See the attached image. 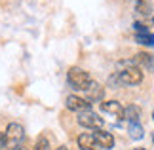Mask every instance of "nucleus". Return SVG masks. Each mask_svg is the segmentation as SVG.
Returning <instances> with one entry per match:
<instances>
[{
	"label": "nucleus",
	"instance_id": "obj_11",
	"mask_svg": "<svg viewBox=\"0 0 154 150\" xmlns=\"http://www.w3.org/2000/svg\"><path fill=\"white\" fill-rule=\"evenodd\" d=\"M86 93H88V101H90V103H95V101L103 99V87L99 86V84H95V82H91L90 86H88Z\"/></svg>",
	"mask_w": 154,
	"mask_h": 150
},
{
	"label": "nucleus",
	"instance_id": "obj_8",
	"mask_svg": "<svg viewBox=\"0 0 154 150\" xmlns=\"http://www.w3.org/2000/svg\"><path fill=\"white\" fill-rule=\"evenodd\" d=\"M101 110L116 118H124V106L118 101H105V103H101Z\"/></svg>",
	"mask_w": 154,
	"mask_h": 150
},
{
	"label": "nucleus",
	"instance_id": "obj_6",
	"mask_svg": "<svg viewBox=\"0 0 154 150\" xmlns=\"http://www.w3.org/2000/svg\"><path fill=\"white\" fill-rule=\"evenodd\" d=\"M93 137H95V142H97V146H99V148L110 150L112 146H114V137H112V133H109V131L95 129V133H93Z\"/></svg>",
	"mask_w": 154,
	"mask_h": 150
},
{
	"label": "nucleus",
	"instance_id": "obj_12",
	"mask_svg": "<svg viewBox=\"0 0 154 150\" xmlns=\"http://www.w3.org/2000/svg\"><path fill=\"white\" fill-rule=\"evenodd\" d=\"M124 118H126L129 124H137L139 118H141V109L137 105H129L128 109H124Z\"/></svg>",
	"mask_w": 154,
	"mask_h": 150
},
{
	"label": "nucleus",
	"instance_id": "obj_17",
	"mask_svg": "<svg viewBox=\"0 0 154 150\" xmlns=\"http://www.w3.org/2000/svg\"><path fill=\"white\" fill-rule=\"evenodd\" d=\"M55 150H67V146H59V148H55Z\"/></svg>",
	"mask_w": 154,
	"mask_h": 150
},
{
	"label": "nucleus",
	"instance_id": "obj_1",
	"mask_svg": "<svg viewBox=\"0 0 154 150\" xmlns=\"http://www.w3.org/2000/svg\"><path fill=\"white\" fill-rule=\"evenodd\" d=\"M118 84L122 86H137L143 82V72L139 67H135L133 61H122L120 63V70L116 72Z\"/></svg>",
	"mask_w": 154,
	"mask_h": 150
},
{
	"label": "nucleus",
	"instance_id": "obj_19",
	"mask_svg": "<svg viewBox=\"0 0 154 150\" xmlns=\"http://www.w3.org/2000/svg\"><path fill=\"white\" fill-rule=\"evenodd\" d=\"M152 142H154V133H152Z\"/></svg>",
	"mask_w": 154,
	"mask_h": 150
},
{
	"label": "nucleus",
	"instance_id": "obj_10",
	"mask_svg": "<svg viewBox=\"0 0 154 150\" xmlns=\"http://www.w3.org/2000/svg\"><path fill=\"white\" fill-rule=\"evenodd\" d=\"M78 146L82 150H95L97 148V142H95V137H93V133H82L78 137Z\"/></svg>",
	"mask_w": 154,
	"mask_h": 150
},
{
	"label": "nucleus",
	"instance_id": "obj_2",
	"mask_svg": "<svg viewBox=\"0 0 154 150\" xmlns=\"http://www.w3.org/2000/svg\"><path fill=\"white\" fill-rule=\"evenodd\" d=\"M4 135H6V146L10 150H21L23 142H25V129L19 124H10Z\"/></svg>",
	"mask_w": 154,
	"mask_h": 150
},
{
	"label": "nucleus",
	"instance_id": "obj_3",
	"mask_svg": "<svg viewBox=\"0 0 154 150\" xmlns=\"http://www.w3.org/2000/svg\"><path fill=\"white\" fill-rule=\"evenodd\" d=\"M67 78H69V84H70L74 89H82V91H86L88 86L91 84L90 74H88L84 69H80V67H72V69L69 70Z\"/></svg>",
	"mask_w": 154,
	"mask_h": 150
},
{
	"label": "nucleus",
	"instance_id": "obj_13",
	"mask_svg": "<svg viewBox=\"0 0 154 150\" xmlns=\"http://www.w3.org/2000/svg\"><path fill=\"white\" fill-rule=\"evenodd\" d=\"M129 137L131 139H135V141H139V139H143V135H145V131H143V127L139 125V122L137 124H129Z\"/></svg>",
	"mask_w": 154,
	"mask_h": 150
},
{
	"label": "nucleus",
	"instance_id": "obj_9",
	"mask_svg": "<svg viewBox=\"0 0 154 150\" xmlns=\"http://www.w3.org/2000/svg\"><path fill=\"white\" fill-rule=\"evenodd\" d=\"M135 11L141 15V17H154V6L150 0H137L135 2Z\"/></svg>",
	"mask_w": 154,
	"mask_h": 150
},
{
	"label": "nucleus",
	"instance_id": "obj_7",
	"mask_svg": "<svg viewBox=\"0 0 154 150\" xmlns=\"http://www.w3.org/2000/svg\"><path fill=\"white\" fill-rule=\"evenodd\" d=\"M135 67H143L146 69L149 72H154V55H150V53H137L135 55V59H131Z\"/></svg>",
	"mask_w": 154,
	"mask_h": 150
},
{
	"label": "nucleus",
	"instance_id": "obj_20",
	"mask_svg": "<svg viewBox=\"0 0 154 150\" xmlns=\"http://www.w3.org/2000/svg\"><path fill=\"white\" fill-rule=\"evenodd\" d=\"M152 118H154V112H152Z\"/></svg>",
	"mask_w": 154,
	"mask_h": 150
},
{
	"label": "nucleus",
	"instance_id": "obj_4",
	"mask_svg": "<svg viewBox=\"0 0 154 150\" xmlns=\"http://www.w3.org/2000/svg\"><path fill=\"white\" fill-rule=\"evenodd\" d=\"M78 124L82 127H88V129H101L103 127V118H99L95 112L91 110H84V112H78Z\"/></svg>",
	"mask_w": 154,
	"mask_h": 150
},
{
	"label": "nucleus",
	"instance_id": "obj_15",
	"mask_svg": "<svg viewBox=\"0 0 154 150\" xmlns=\"http://www.w3.org/2000/svg\"><path fill=\"white\" fill-rule=\"evenodd\" d=\"M34 150H48V139H46V137H40L36 146H34Z\"/></svg>",
	"mask_w": 154,
	"mask_h": 150
},
{
	"label": "nucleus",
	"instance_id": "obj_16",
	"mask_svg": "<svg viewBox=\"0 0 154 150\" xmlns=\"http://www.w3.org/2000/svg\"><path fill=\"white\" fill-rule=\"evenodd\" d=\"M4 148H6V135L0 133V150H4Z\"/></svg>",
	"mask_w": 154,
	"mask_h": 150
},
{
	"label": "nucleus",
	"instance_id": "obj_14",
	"mask_svg": "<svg viewBox=\"0 0 154 150\" xmlns=\"http://www.w3.org/2000/svg\"><path fill=\"white\" fill-rule=\"evenodd\" d=\"M135 40H137L139 44H143V46H152L154 44V34H150V32H139V34H135Z\"/></svg>",
	"mask_w": 154,
	"mask_h": 150
},
{
	"label": "nucleus",
	"instance_id": "obj_18",
	"mask_svg": "<svg viewBox=\"0 0 154 150\" xmlns=\"http://www.w3.org/2000/svg\"><path fill=\"white\" fill-rule=\"evenodd\" d=\"M133 150H145V148H133Z\"/></svg>",
	"mask_w": 154,
	"mask_h": 150
},
{
	"label": "nucleus",
	"instance_id": "obj_5",
	"mask_svg": "<svg viewBox=\"0 0 154 150\" xmlns=\"http://www.w3.org/2000/svg\"><path fill=\"white\" fill-rule=\"evenodd\" d=\"M67 109L69 110H74V112H84V110H90V106H91V103L88 99H82V97H78V95H69L67 97Z\"/></svg>",
	"mask_w": 154,
	"mask_h": 150
}]
</instances>
